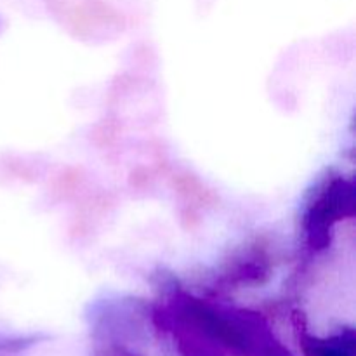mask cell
I'll return each mask as SVG.
<instances>
[{
	"label": "cell",
	"instance_id": "6da1fadb",
	"mask_svg": "<svg viewBox=\"0 0 356 356\" xmlns=\"http://www.w3.org/2000/svg\"><path fill=\"white\" fill-rule=\"evenodd\" d=\"M306 356H355L353 339H313L305 344Z\"/></svg>",
	"mask_w": 356,
	"mask_h": 356
},
{
	"label": "cell",
	"instance_id": "7a4b0ae2",
	"mask_svg": "<svg viewBox=\"0 0 356 356\" xmlns=\"http://www.w3.org/2000/svg\"><path fill=\"white\" fill-rule=\"evenodd\" d=\"M103 356H134V355H131V353H127V351H124V350H110L108 351V353H104Z\"/></svg>",
	"mask_w": 356,
	"mask_h": 356
}]
</instances>
